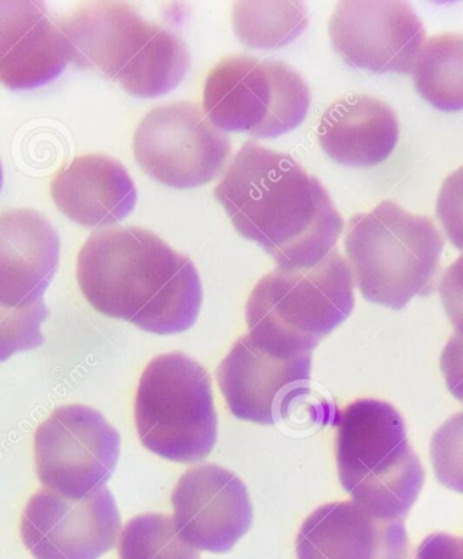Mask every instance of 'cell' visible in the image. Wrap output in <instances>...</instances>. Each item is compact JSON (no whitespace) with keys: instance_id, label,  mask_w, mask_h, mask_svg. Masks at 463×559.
I'll use <instances>...</instances> for the list:
<instances>
[{"instance_id":"484cf974","label":"cell","mask_w":463,"mask_h":559,"mask_svg":"<svg viewBox=\"0 0 463 559\" xmlns=\"http://www.w3.org/2000/svg\"><path fill=\"white\" fill-rule=\"evenodd\" d=\"M439 293L451 325L463 335V254L443 273Z\"/></svg>"},{"instance_id":"6da1fadb","label":"cell","mask_w":463,"mask_h":559,"mask_svg":"<svg viewBox=\"0 0 463 559\" xmlns=\"http://www.w3.org/2000/svg\"><path fill=\"white\" fill-rule=\"evenodd\" d=\"M214 194L236 230L287 270L317 266L343 233L321 181L293 156L253 140L238 151Z\"/></svg>"},{"instance_id":"8fae6325","label":"cell","mask_w":463,"mask_h":559,"mask_svg":"<svg viewBox=\"0 0 463 559\" xmlns=\"http://www.w3.org/2000/svg\"><path fill=\"white\" fill-rule=\"evenodd\" d=\"M121 519L108 489L70 499L40 489L22 513L21 538L35 559H98L114 549Z\"/></svg>"},{"instance_id":"5b68a950","label":"cell","mask_w":463,"mask_h":559,"mask_svg":"<svg viewBox=\"0 0 463 559\" xmlns=\"http://www.w3.org/2000/svg\"><path fill=\"white\" fill-rule=\"evenodd\" d=\"M344 243L355 283L371 304L401 310L437 288L444 239L427 216L382 201L349 221Z\"/></svg>"},{"instance_id":"277c9868","label":"cell","mask_w":463,"mask_h":559,"mask_svg":"<svg viewBox=\"0 0 463 559\" xmlns=\"http://www.w3.org/2000/svg\"><path fill=\"white\" fill-rule=\"evenodd\" d=\"M336 427L339 479L351 499L378 518L408 516L426 472L401 413L389 402L358 400L339 413Z\"/></svg>"},{"instance_id":"44dd1931","label":"cell","mask_w":463,"mask_h":559,"mask_svg":"<svg viewBox=\"0 0 463 559\" xmlns=\"http://www.w3.org/2000/svg\"><path fill=\"white\" fill-rule=\"evenodd\" d=\"M309 24L302 2H237L233 27L245 46L276 49L293 43Z\"/></svg>"},{"instance_id":"4316f807","label":"cell","mask_w":463,"mask_h":559,"mask_svg":"<svg viewBox=\"0 0 463 559\" xmlns=\"http://www.w3.org/2000/svg\"><path fill=\"white\" fill-rule=\"evenodd\" d=\"M440 370L451 395L463 404V335H451L440 357Z\"/></svg>"},{"instance_id":"e0dca14e","label":"cell","mask_w":463,"mask_h":559,"mask_svg":"<svg viewBox=\"0 0 463 559\" xmlns=\"http://www.w3.org/2000/svg\"><path fill=\"white\" fill-rule=\"evenodd\" d=\"M60 257L58 233L46 217L27 209L0 217V304L21 309L43 300Z\"/></svg>"},{"instance_id":"9a60e30c","label":"cell","mask_w":463,"mask_h":559,"mask_svg":"<svg viewBox=\"0 0 463 559\" xmlns=\"http://www.w3.org/2000/svg\"><path fill=\"white\" fill-rule=\"evenodd\" d=\"M404 520L378 518L356 501L318 508L300 527L297 559H408Z\"/></svg>"},{"instance_id":"d6986e66","label":"cell","mask_w":463,"mask_h":559,"mask_svg":"<svg viewBox=\"0 0 463 559\" xmlns=\"http://www.w3.org/2000/svg\"><path fill=\"white\" fill-rule=\"evenodd\" d=\"M317 135L321 148L337 164L372 167L387 160L397 145L399 117L372 95H347L329 106Z\"/></svg>"},{"instance_id":"cb8c5ba5","label":"cell","mask_w":463,"mask_h":559,"mask_svg":"<svg viewBox=\"0 0 463 559\" xmlns=\"http://www.w3.org/2000/svg\"><path fill=\"white\" fill-rule=\"evenodd\" d=\"M48 317L44 301L21 309L2 307V354L3 360L15 352L37 348L43 344L40 325Z\"/></svg>"},{"instance_id":"ffe728a7","label":"cell","mask_w":463,"mask_h":559,"mask_svg":"<svg viewBox=\"0 0 463 559\" xmlns=\"http://www.w3.org/2000/svg\"><path fill=\"white\" fill-rule=\"evenodd\" d=\"M418 94L442 111L463 109V35L443 33L429 38L412 70Z\"/></svg>"},{"instance_id":"7a4b0ae2","label":"cell","mask_w":463,"mask_h":559,"mask_svg":"<svg viewBox=\"0 0 463 559\" xmlns=\"http://www.w3.org/2000/svg\"><path fill=\"white\" fill-rule=\"evenodd\" d=\"M76 278L94 309L154 334L187 332L202 309L197 266L141 227L94 233L78 254Z\"/></svg>"},{"instance_id":"ac0fdd59","label":"cell","mask_w":463,"mask_h":559,"mask_svg":"<svg viewBox=\"0 0 463 559\" xmlns=\"http://www.w3.org/2000/svg\"><path fill=\"white\" fill-rule=\"evenodd\" d=\"M51 195L61 214L85 227H106L126 219L138 192L126 167L105 155L78 156L58 173Z\"/></svg>"},{"instance_id":"603a6c76","label":"cell","mask_w":463,"mask_h":559,"mask_svg":"<svg viewBox=\"0 0 463 559\" xmlns=\"http://www.w3.org/2000/svg\"><path fill=\"white\" fill-rule=\"evenodd\" d=\"M429 454L439 483L463 495V411L440 425L432 436Z\"/></svg>"},{"instance_id":"2e32d148","label":"cell","mask_w":463,"mask_h":559,"mask_svg":"<svg viewBox=\"0 0 463 559\" xmlns=\"http://www.w3.org/2000/svg\"><path fill=\"white\" fill-rule=\"evenodd\" d=\"M71 61L59 20L43 2H0V80L11 91H29L55 80Z\"/></svg>"},{"instance_id":"d4e9b609","label":"cell","mask_w":463,"mask_h":559,"mask_svg":"<svg viewBox=\"0 0 463 559\" xmlns=\"http://www.w3.org/2000/svg\"><path fill=\"white\" fill-rule=\"evenodd\" d=\"M437 215L450 242L463 251V166L446 178L438 195Z\"/></svg>"},{"instance_id":"4fadbf2b","label":"cell","mask_w":463,"mask_h":559,"mask_svg":"<svg viewBox=\"0 0 463 559\" xmlns=\"http://www.w3.org/2000/svg\"><path fill=\"white\" fill-rule=\"evenodd\" d=\"M311 379V354L283 356L252 334L234 344L217 370L228 409L244 421L272 425L286 416L294 396Z\"/></svg>"},{"instance_id":"30bf717a","label":"cell","mask_w":463,"mask_h":559,"mask_svg":"<svg viewBox=\"0 0 463 559\" xmlns=\"http://www.w3.org/2000/svg\"><path fill=\"white\" fill-rule=\"evenodd\" d=\"M120 435L96 409H56L35 436L37 475L44 488L83 499L104 488L119 462Z\"/></svg>"},{"instance_id":"9c48e42d","label":"cell","mask_w":463,"mask_h":559,"mask_svg":"<svg viewBox=\"0 0 463 559\" xmlns=\"http://www.w3.org/2000/svg\"><path fill=\"white\" fill-rule=\"evenodd\" d=\"M232 154L225 132L191 103L158 106L133 135V155L147 176L164 186L189 189L219 175Z\"/></svg>"},{"instance_id":"ba28073f","label":"cell","mask_w":463,"mask_h":559,"mask_svg":"<svg viewBox=\"0 0 463 559\" xmlns=\"http://www.w3.org/2000/svg\"><path fill=\"white\" fill-rule=\"evenodd\" d=\"M311 104L310 88L283 61L227 56L206 76L204 114L222 131L268 139L302 124Z\"/></svg>"},{"instance_id":"8992f818","label":"cell","mask_w":463,"mask_h":559,"mask_svg":"<svg viewBox=\"0 0 463 559\" xmlns=\"http://www.w3.org/2000/svg\"><path fill=\"white\" fill-rule=\"evenodd\" d=\"M355 284L337 250L310 270L277 266L249 296V334L278 355L311 354L354 311Z\"/></svg>"},{"instance_id":"52a82bcc","label":"cell","mask_w":463,"mask_h":559,"mask_svg":"<svg viewBox=\"0 0 463 559\" xmlns=\"http://www.w3.org/2000/svg\"><path fill=\"white\" fill-rule=\"evenodd\" d=\"M135 424L154 454L178 463L205 460L217 439L209 372L180 352L155 357L138 385Z\"/></svg>"},{"instance_id":"3957f363","label":"cell","mask_w":463,"mask_h":559,"mask_svg":"<svg viewBox=\"0 0 463 559\" xmlns=\"http://www.w3.org/2000/svg\"><path fill=\"white\" fill-rule=\"evenodd\" d=\"M59 21L78 69L102 71L136 97L171 92L191 66L182 38L144 20L131 3H80Z\"/></svg>"},{"instance_id":"83f0119b","label":"cell","mask_w":463,"mask_h":559,"mask_svg":"<svg viewBox=\"0 0 463 559\" xmlns=\"http://www.w3.org/2000/svg\"><path fill=\"white\" fill-rule=\"evenodd\" d=\"M415 559H463V539L449 534H432L418 546Z\"/></svg>"},{"instance_id":"5bb4252c","label":"cell","mask_w":463,"mask_h":559,"mask_svg":"<svg viewBox=\"0 0 463 559\" xmlns=\"http://www.w3.org/2000/svg\"><path fill=\"white\" fill-rule=\"evenodd\" d=\"M178 534L199 551H230L253 523V506L238 475L216 465L188 469L171 495Z\"/></svg>"},{"instance_id":"7402d4cb","label":"cell","mask_w":463,"mask_h":559,"mask_svg":"<svg viewBox=\"0 0 463 559\" xmlns=\"http://www.w3.org/2000/svg\"><path fill=\"white\" fill-rule=\"evenodd\" d=\"M120 559H200L181 538L167 514L144 513L126 524L119 540Z\"/></svg>"},{"instance_id":"7c38bea8","label":"cell","mask_w":463,"mask_h":559,"mask_svg":"<svg viewBox=\"0 0 463 559\" xmlns=\"http://www.w3.org/2000/svg\"><path fill=\"white\" fill-rule=\"evenodd\" d=\"M337 53L356 69L409 74L426 44V29L401 0H345L329 22Z\"/></svg>"}]
</instances>
